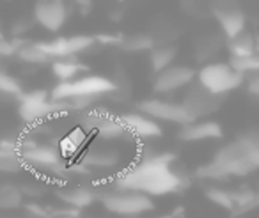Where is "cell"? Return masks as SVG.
<instances>
[{
    "instance_id": "1",
    "label": "cell",
    "mask_w": 259,
    "mask_h": 218,
    "mask_svg": "<svg viewBox=\"0 0 259 218\" xmlns=\"http://www.w3.org/2000/svg\"><path fill=\"white\" fill-rule=\"evenodd\" d=\"M172 153H142L139 161L130 165L110 181L112 190H130L148 197H165L185 188L187 179L174 168Z\"/></svg>"
},
{
    "instance_id": "2",
    "label": "cell",
    "mask_w": 259,
    "mask_h": 218,
    "mask_svg": "<svg viewBox=\"0 0 259 218\" xmlns=\"http://www.w3.org/2000/svg\"><path fill=\"white\" fill-rule=\"evenodd\" d=\"M255 170H259V147L236 137L220 147L209 163L199 167L195 174L201 179L222 181L227 178H245Z\"/></svg>"
},
{
    "instance_id": "3",
    "label": "cell",
    "mask_w": 259,
    "mask_h": 218,
    "mask_svg": "<svg viewBox=\"0 0 259 218\" xmlns=\"http://www.w3.org/2000/svg\"><path fill=\"white\" fill-rule=\"evenodd\" d=\"M69 101H54L50 100V93L45 89L23 91L18 98V115L27 124H36L48 117H59L71 112Z\"/></svg>"
},
{
    "instance_id": "4",
    "label": "cell",
    "mask_w": 259,
    "mask_h": 218,
    "mask_svg": "<svg viewBox=\"0 0 259 218\" xmlns=\"http://www.w3.org/2000/svg\"><path fill=\"white\" fill-rule=\"evenodd\" d=\"M195 83L211 93L213 96L226 98L229 93L245 85V76L233 68L229 62H208L201 66L195 75Z\"/></svg>"
},
{
    "instance_id": "5",
    "label": "cell",
    "mask_w": 259,
    "mask_h": 218,
    "mask_svg": "<svg viewBox=\"0 0 259 218\" xmlns=\"http://www.w3.org/2000/svg\"><path fill=\"white\" fill-rule=\"evenodd\" d=\"M105 211L121 218H141L155 209L151 197L130 190H107L98 197Z\"/></svg>"
},
{
    "instance_id": "6",
    "label": "cell",
    "mask_w": 259,
    "mask_h": 218,
    "mask_svg": "<svg viewBox=\"0 0 259 218\" xmlns=\"http://www.w3.org/2000/svg\"><path fill=\"white\" fill-rule=\"evenodd\" d=\"M117 91V83L103 75H82L73 82H59L50 91V100L54 101H71L76 96H94L103 98Z\"/></svg>"
},
{
    "instance_id": "7",
    "label": "cell",
    "mask_w": 259,
    "mask_h": 218,
    "mask_svg": "<svg viewBox=\"0 0 259 218\" xmlns=\"http://www.w3.org/2000/svg\"><path fill=\"white\" fill-rule=\"evenodd\" d=\"M20 156L25 165H32L41 170H50L55 174L64 172V158L59 147L52 144H20Z\"/></svg>"
},
{
    "instance_id": "8",
    "label": "cell",
    "mask_w": 259,
    "mask_h": 218,
    "mask_svg": "<svg viewBox=\"0 0 259 218\" xmlns=\"http://www.w3.org/2000/svg\"><path fill=\"white\" fill-rule=\"evenodd\" d=\"M209 15L217 20L226 41L240 36L247 30V15L236 2H211Z\"/></svg>"
},
{
    "instance_id": "9",
    "label": "cell",
    "mask_w": 259,
    "mask_h": 218,
    "mask_svg": "<svg viewBox=\"0 0 259 218\" xmlns=\"http://www.w3.org/2000/svg\"><path fill=\"white\" fill-rule=\"evenodd\" d=\"M96 45L94 36L87 34H76L69 37H55L52 41H39V47L45 54L50 57V61H61V59H76V55L91 50Z\"/></svg>"
},
{
    "instance_id": "10",
    "label": "cell",
    "mask_w": 259,
    "mask_h": 218,
    "mask_svg": "<svg viewBox=\"0 0 259 218\" xmlns=\"http://www.w3.org/2000/svg\"><path fill=\"white\" fill-rule=\"evenodd\" d=\"M222 101L224 98L213 96L211 93L202 89L201 85L192 83L187 93H185L181 107L185 108V112H187L192 121H202V119H208L209 115L219 112L220 107H222Z\"/></svg>"
},
{
    "instance_id": "11",
    "label": "cell",
    "mask_w": 259,
    "mask_h": 218,
    "mask_svg": "<svg viewBox=\"0 0 259 218\" xmlns=\"http://www.w3.org/2000/svg\"><path fill=\"white\" fill-rule=\"evenodd\" d=\"M139 112L146 114L156 122H170V124L185 126L192 122L181 103L170 100H162V98H148V100L139 103Z\"/></svg>"
},
{
    "instance_id": "12",
    "label": "cell",
    "mask_w": 259,
    "mask_h": 218,
    "mask_svg": "<svg viewBox=\"0 0 259 218\" xmlns=\"http://www.w3.org/2000/svg\"><path fill=\"white\" fill-rule=\"evenodd\" d=\"M195 71L194 68L185 64H172L165 71L158 73L153 78V93L156 94H172L181 89H187L192 83H195Z\"/></svg>"
},
{
    "instance_id": "13",
    "label": "cell",
    "mask_w": 259,
    "mask_h": 218,
    "mask_svg": "<svg viewBox=\"0 0 259 218\" xmlns=\"http://www.w3.org/2000/svg\"><path fill=\"white\" fill-rule=\"evenodd\" d=\"M34 22L48 32H59L69 16L68 4L62 0H39L34 4Z\"/></svg>"
},
{
    "instance_id": "14",
    "label": "cell",
    "mask_w": 259,
    "mask_h": 218,
    "mask_svg": "<svg viewBox=\"0 0 259 218\" xmlns=\"http://www.w3.org/2000/svg\"><path fill=\"white\" fill-rule=\"evenodd\" d=\"M119 119L124 124L128 135H134L141 140H151V139H158L163 135L162 124L156 121H153L151 117H148L142 112L135 110V112H126V114L119 115Z\"/></svg>"
},
{
    "instance_id": "15",
    "label": "cell",
    "mask_w": 259,
    "mask_h": 218,
    "mask_svg": "<svg viewBox=\"0 0 259 218\" xmlns=\"http://www.w3.org/2000/svg\"><path fill=\"white\" fill-rule=\"evenodd\" d=\"M224 137V129L213 119H202V121H192L181 126L178 139L181 142H208V140H219Z\"/></svg>"
},
{
    "instance_id": "16",
    "label": "cell",
    "mask_w": 259,
    "mask_h": 218,
    "mask_svg": "<svg viewBox=\"0 0 259 218\" xmlns=\"http://www.w3.org/2000/svg\"><path fill=\"white\" fill-rule=\"evenodd\" d=\"M121 161V153L115 147L108 146H89L87 151L83 153L82 161L80 163L91 170V168H98V170H105V168H114Z\"/></svg>"
},
{
    "instance_id": "17",
    "label": "cell",
    "mask_w": 259,
    "mask_h": 218,
    "mask_svg": "<svg viewBox=\"0 0 259 218\" xmlns=\"http://www.w3.org/2000/svg\"><path fill=\"white\" fill-rule=\"evenodd\" d=\"M98 197H100V193L93 186L85 185L62 186L57 190V199L73 209H83V207L93 206L94 202H98Z\"/></svg>"
},
{
    "instance_id": "18",
    "label": "cell",
    "mask_w": 259,
    "mask_h": 218,
    "mask_svg": "<svg viewBox=\"0 0 259 218\" xmlns=\"http://www.w3.org/2000/svg\"><path fill=\"white\" fill-rule=\"evenodd\" d=\"M87 142H89V133H85L80 126H76V128L69 129V132L59 140L57 147L64 160H71L76 154H80V151L87 146Z\"/></svg>"
},
{
    "instance_id": "19",
    "label": "cell",
    "mask_w": 259,
    "mask_h": 218,
    "mask_svg": "<svg viewBox=\"0 0 259 218\" xmlns=\"http://www.w3.org/2000/svg\"><path fill=\"white\" fill-rule=\"evenodd\" d=\"M178 57V48L170 43L156 45L151 52H149V66H151V71L155 75L165 71L167 68L174 64Z\"/></svg>"
},
{
    "instance_id": "20",
    "label": "cell",
    "mask_w": 259,
    "mask_h": 218,
    "mask_svg": "<svg viewBox=\"0 0 259 218\" xmlns=\"http://www.w3.org/2000/svg\"><path fill=\"white\" fill-rule=\"evenodd\" d=\"M98 139L105 140V142H114V140H121L128 135L124 124L119 119V115H112V114H105L103 119H101L100 126L96 129Z\"/></svg>"
},
{
    "instance_id": "21",
    "label": "cell",
    "mask_w": 259,
    "mask_h": 218,
    "mask_svg": "<svg viewBox=\"0 0 259 218\" xmlns=\"http://www.w3.org/2000/svg\"><path fill=\"white\" fill-rule=\"evenodd\" d=\"M155 47V36L146 32L126 34V36H121V41H119V48L122 52H128V54H141V52H148L149 54Z\"/></svg>"
},
{
    "instance_id": "22",
    "label": "cell",
    "mask_w": 259,
    "mask_h": 218,
    "mask_svg": "<svg viewBox=\"0 0 259 218\" xmlns=\"http://www.w3.org/2000/svg\"><path fill=\"white\" fill-rule=\"evenodd\" d=\"M227 52L231 55V61H241V59H248L255 55L254 48V36L245 30L243 34L233 37V39L226 41Z\"/></svg>"
},
{
    "instance_id": "23",
    "label": "cell",
    "mask_w": 259,
    "mask_h": 218,
    "mask_svg": "<svg viewBox=\"0 0 259 218\" xmlns=\"http://www.w3.org/2000/svg\"><path fill=\"white\" fill-rule=\"evenodd\" d=\"M85 71V66L80 64L76 59H61L52 62V73L59 82H73Z\"/></svg>"
},
{
    "instance_id": "24",
    "label": "cell",
    "mask_w": 259,
    "mask_h": 218,
    "mask_svg": "<svg viewBox=\"0 0 259 218\" xmlns=\"http://www.w3.org/2000/svg\"><path fill=\"white\" fill-rule=\"evenodd\" d=\"M231 195H233V216H240L245 214L247 211L257 207V190L252 188H238V190H231Z\"/></svg>"
},
{
    "instance_id": "25",
    "label": "cell",
    "mask_w": 259,
    "mask_h": 218,
    "mask_svg": "<svg viewBox=\"0 0 259 218\" xmlns=\"http://www.w3.org/2000/svg\"><path fill=\"white\" fill-rule=\"evenodd\" d=\"M16 57H18L22 62H27V64H36V66L52 64L50 57H48V55L41 50L39 43H22V45H18Z\"/></svg>"
},
{
    "instance_id": "26",
    "label": "cell",
    "mask_w": 259,
    "mask_h": 218,
    "mask_svg": "<svg viewBox=\"0 0 259 218\" xmlns=\"http://www.w3.org/2000/svg\"><path fill=\"white\" fill-rule=\"evenodd\" d=\"M23 204V193L18 186H0V209H18Z\"/></svg>"
},
{
    "instance_id": "27",
    "label": "cell",
    "mask_w": 259,
    "mask_h": 218,
    "mask_svg": "<svg viewBox=\"0 0 259 218\" xmlns=\"http://www.w3.org/2000/svg\"><path fill=\"white\" fill-rule=\"evenodd\" d=\"M206 199H208L209 202L215 204V206H219V207H222V209L233 213L234 204H233L231 190L219 188V186H209V188H206Z\"/></svg>"
},
{
    "instance_id": "28",
    "label": "cell",
    "mask_w": 259,
    "mask_h": 218,
    "mask_svg": "<svg viewBox=\"0 0 259 218\" xmlns=\"http://www.w3.org/2000/svg\"><path fill=\"white\" fill-rule=\"evenodd\" d=\"M25 167L20 153H13V151H2L0 149V172L6 174H16Z\"/></svg>"
},
{
    "instance_id": "29",
    "label": "cell",
    "mask_w": 259,
    "mask_h": 218,
    "mask_svg": "<svg viewBox=\"0 0 259 218\" xmlns=\"http://www.w3.org/2000/svg\"><path fill=\"white\" fill-rule=\"evenodd\" d=\"M0 93L8 94V96H13V98L18 100V98L23 94V89L15 76L6 75V73H0Z\"/></svg>"
},
{
    "instance_id": "30",
    "label": "cell",
    "mask_w": 259,
    "mask_h": 218,
    "mask_svg": "<svg viewBox=\"0 0 259 218\" xmlns=\"http://www.w3.org/2000/svg\"><path fill=\"white\" fill-rule=\"evenodd\" d=\"M229 64L243 76L255 75V73H259V55H252V57L241 59V61H229Z\"/></svg>"
},
{
    "instance_id": "31",
    "label": "cell",
    "mask_w": 259,
    "mask_h": 218,
    "mask_svg": "<svg viewBox=\"0 0 259 218\" xmlns=\"http://www.w3.org/2000/svg\"><path fill=\"white\" fill-rule=\"evenodd\" d=\"M16 50H18V43H13V41L4 39V37L0 36V57L16 55Z\"/></svg>"
},
{
    "instance_id": "32",
    "label": "cell",
    "mask_w": 259,
    "mask_h": 218,
    "mask_svg": "<svg viewBox=\"0 0 259 218\" xmlns=\"http://www.w3.org/2000/svg\"><path fill=\"white\" fill-rule=\"evenodd\" d=\"M245 83H247V89L252 96H255L259 100V73L255 75H248L245 76Z\"/></svg>"
},
{
    "instance_id": "33",
    "label": "cell",
    "mask_w": 259,
    "mask_h": 218,
    "mask_svg": "<svg viewBox=\"0 0 259 218\" xmlns=\"http://www.w3.org/2000/svg\"><path fill=\"white\" fill-rule=\"evenodd\" d=\"M238 137L247 140V142L252 144V146L259 147V128H248V129H245V132H241Z\"/></svg>"
},
{
    "instance_id": "34",
    "label": "cell",
    "mask_w": 259,
    "mask_h": 218,
    "mask_svg": "<svg viewBox=\"0 0 259 218\" xmlns=\"http://www.w3.org/2000/svg\"><path fill=\"white\" fill-rule=\"evenodd\" d=\"M20 190H22L23 197H25V195H29V197H41V195L45 193L43 186H41V185H34V183H29V185H23Z\"/></svg>"
},
{
    "instance_id": "35",
    "label": "cell",
    "mask_w": 259,
    "mask_h": 218,
    "mask_svg": "<svg viewBox=\"0 0 259 218\" xmlns=\"http://www.w3.org/2000/svg\"><path fill=\"white\" fill-rule=\"evenodd\" d=\"M78 9L85 15V13L93 11V2H78Z\"/></svg>"
},
{
    "instance_id": "36",
    "label": "cell",
    "mask_w": 259,
    "mask_h": 218,
    "mask_svg": "<svg viewBox=\"0 0 259 218\" xmlns=\"http://www.w3.org/2000/svg\"><path fill=\"white\" fill-rule=\"evenodd\" d=\"M52 218H80L78 213H61V214H54Z\"/></svg>"
},
{
    "instance_id": "37",
    "label": "cell",
    "mask_w": 259,
    "mask_h": 218,
    "mask_svg": "<svg viewBox=\"0 0 259 218\" xmlns=\"http://www.w3.org/2000/svg\"><path fill=\"white\" fill-rule=\"evenodd\" d=\"M254 48H255V55H259V34L254 36Z\"/></svg>"
},
{
    "instance_id": "38",
    "label": "cell",
    "mask_w": 259,
    "mask_h": 218,
    "mask_svg": "<svg viewBox=\"0 0 259 218\" xmlns=\"http://www.w3.org/2000/svg\"><path fill=\"white\" fill-rule=\"evenodd\" d=\"M257 206H259V190H257Z\"/></svg>"
},
{
    "instance_id": "39",
    "label": "cell",
    "mask_w": 259,
    "mask_h": 218,
    "mask_svg": "<svg viewBox=\"0 0 259 218\" xmlns=\"http://www.w3.org/2000/svg\"><path fill=\"white\" fill-rule=\"evenodd\" d=\"M163 218H170V216H163Z\"/></svg>"
}]
</instances>
